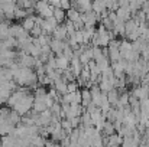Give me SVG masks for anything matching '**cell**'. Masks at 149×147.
<instances>
[{
	"mask_svg": "<svg viewBox=\"0 0 149 147\" xmlns=\"http://www.w3.org/2000/svg\"><path fill=\"white\" fill-rule=\"evenodd\" d=\"M116 16H117L119 20L127 22V20L132 17V12L129 10V7H119V9L116 10Z\"/></svg>",
	"mask_w": 149,
	"mask_h": 147,
	"instance_id": "1",
	"label": "cell"
},
{
	"mask_svg": "<svg viewBox=\"0 0 149 147\" xmlns=\"http://www.w3.org/2000/svg\"><path fill=\"white\" fill-rule=\"evenodd\" d=\"M16 141H17V137H15L13 134H6V136L1 137L0 146L1 147H16Z\"/></svg>",
	"mask_w": 149,
	"mask_h": 147,
	"instance_id": "2",
	"label": "cell"
},
{
	"mask_svg": "<svg viewBox=\"0 0 149 147\" xmlns=\"http://www.w3.org/2000/svg\"><path fill=\"white\" fill-rule=\"evenodd\" d=\"M132 50V42H129L127 39H122L120 41V46H119V52H120V58H126V55Z\"/></svg>",
	"mask_w": 149,
	"mask_h": 147,
	"instance_id": "3",
	"label": "cell"
},
{
	"mask_svg": "<svg viewBox=\"0 0 149 147\" xmlns=\"http://www.w3.org/2000/svg\"><path fill=\"white\" fill-rule=\"evenodd\" d=\"M146 46H148V42H146L142 36H139L136 41H133V42H132V49H133V50H136V52H139V53L146 48Z\"/></svg>",
	"mask_w": 149,
	"mask_h": 147,
	"instance_id": "4",
	"label": "cell"
},
{
	"mask_svg": "<svg viewBox=\"0 0 149 147\" xmlns=\"http://www.w3.org/2000/svg\"><path fill=\"white\" fill-rule=\"evenodd\" d=\"M52 33H54V39H58V41H65L68 38L65 26H56V29Z\"/></svg>",
	"mask_w": 149,
	"mask_h": 147,
	"instance_id": "5",
	"label": "cell"
},
{
	"mask_svg": "<svg viewBox=\"0 0 149 147\" xmlns=\"http://www.w3.org/2000/svg\"><path fill=\"white\" fill-rule=\"evenodd\" d=\"M55 62H56V69L65 71V69L70 68V61H68L65 56H62V55H58V56L55 58Z\"/></svg>",
	"mask_w": 149,
	"mask_h": 147,
	"instance_id": "6",
	"label": "cell"
},
{
	"mask_svg": "<svg viewBox=\"0 0 149 147\" xmlns=\"http://www.w3.org/2000/svg\"><path fill=\"white\" fill-rule=\"evenodd\" d=\"M91 10L96 14H100L103 10H106V1L104 0H91Z\"/></svg>",
	"mask_w": 149,
	"mask_h": 147,
	"instance_id": "7",
	"label": "cell"
},
{
	"mask_svg": "<svg viewBox=\"0 0 149 147\" xmlns=\"http://www.w3.org/2000/svg\"><path fill=\"white\" fill-rule=\"evenodd\" d=\"M54 17H55V20H56L58 25H59V23H62V22L67 19V13H65V10L61 9V7H54Z\"/></svg>",
	"mask_w": 149,
	"mask_h": 147,
	"instance_id": "8",
	"label": "cell"
},
{
	"mask_svg": "<svg viewBox=\"0 0 149 147\" xmlns=\"http://www.w3.org/2000/svg\"><path fill=\"white\" fill-rule=\"evenodd\" d=\"M119 95H120V92H119L116 88H113V90H110V91L107 92V101L110 102L111 107L116 105V102H117V99H119Z\"/></svg>",
	"mask_w": 149,
	"mask_h": 147,
	"instance_id": "9",
	"label": "cell"
},
{
	"mask_svg": "<svg viewBox=\"0 0 149 147\" xmlns=\"http://www.w3.org/2000/svg\"><path fill=\"white\" fill-rule=\"evenodd\" d=\"M90 102H91V94H90V90H87V88L81 90V105L86 108Z\"/></svg>",
	"mask_w": 149,
	"mask_h": 147,
	"instance_id": "10",
	"label": "cell"
},
{
	"mask_svg": "<svg viewBox=\"0 0 149 147\" xmlns=\"http://www.w3.org/2000/svg\"><path fill=\"white\" fill-rule=\"evenodd\" d=\"M109 50V61L110 62H117L120 59V52H119V48H107Z\"/></svg>",
	"mask_w": 149,
	"mask_h": 147,
	"instance_id": "11",
	"label": "cell"
},
{
	"mask_svg": "<svg viewBox=\"0 0 149 147\" xmlns=\"http://www.w3.org/2000/svg\"><path fill=\"white\" fill-rule=\"evenodd\" d=\"M67 17H68V20H70V22H75V20H78V19H80V12L71 7V9H68V10H67Z\"/></svg>",
	"mask_w": 149,
	"mask_h": 147,
	"instance_id": "12",
	"label": "cell"
},
{
	"mask_svg": "<svg viewBox=\"0 0 149 147\" xmlns=\"http://www.w3.org/2000/svg\"><path fill=\"white\" fill-rule=\"evenodd\" d=\"M33 26H35L33 16H32V17H26V19L23 20V23H22V28H23V30H26V32H31Z\"/></svg>",
	"mask_w": 149,
	"mask_h": 147,
	"instance_id": "13",
	"label": "cell"
},
{
	"mask_svg": "<svg viewBox=\"0 0 149 147\" xmlns=\"http://www.w3.org/2000/svg\"><path fill=\"white\" fill-rule=\"evenodd\" d=\"M101 131L104 133V136H111L113 133H116V131H114V127H113V123H110V121H107V120H106L104 127H103Z\"/></svg>",
	"mask_w": 149,
	"mask_h": 147,
	"instance_id": "14",
	"label": "cell"
},
{
	"mask_svg": "<svg viewBox=\"0 0 149 147\" xmlns=\"http://www.w3.org/2000/svg\"><path fill=\"white\" fill-rule=\"evenodd\" d=\"M101 25L106 28V30H107V32L113 30V22H111L109 17H104V19H101Z\"/></svg>",
	"mask_w": 149,
	"mask_h": 147,
	"instance_id": "15",
	"label": "cell"
},
{
	"mask_svg": "<svg viewBox=\"0 0 149 147\" xmlns=\"http://www.w3.org/2000/svg\"><path fill=\"white\" fill-rule=\"evenodd\" d=\"M78 90V84L75 81L72 82H67V92H75Z\"/></svg>",
	"mask_w": 149,
	"mask_h": 147,
	"instance_id": "16",
	"label": "cell"
},
{
	"mask_svg": "<svg viewBox=\"0 0 149 147\" xmlns=\"http://www.w3.org/2000/svg\"><path fill=\"white\" fill-rule=\"evenodd\" d=\"M59 7L64 10H68V9H71V1L70 0H59Z\"/></svg>",
	"mask_w": 149,
	"mask_h": 147,
	"instance_id": "17",
	"label": "cell"
},
{
	"mask_svg": "<svg viewBox=\"0 0 149 147\" xmlns=\"http://www.w3.org/2000/svg\"><path fill=\"white\" fill-rule=\"evenodd\" d=\"M129 3H130V0H117L119 7H127V6H129Z\"/></svg>",
	"mask_w": 149,
	"mask_h": 147,
	"instance_id": "18",
	"label": "cell"
},
{
	"mask_svg": "<svg viewBox=\"0 0 149 147\" xmlns=\"http://www.w3.org/2000/svg\"><path fill=\"white\" fill-rule=\"evenodd\" d=\"M145 22H146V25H148V28H149V12L146 13V19H145Z\"/></svg>",
	"mask_w": 149,
	"mask_h": 147,
	"instance_id": "19",
	"label": "cell"
},
{
	"mask_svg": "<svg viewBox=\"0 0 149 147\" xmlns=\"http://www.w3.org/2000/svg\"><path fill=\"white\" fill-rule=\"evenodd\" d=\"M148 77H149V72H148Z\"/></svg>",
	"mask_w": 149,
	"mask_h": 147,
	"instance_id": "20",
	"label": "cell"
}]
</instances>
